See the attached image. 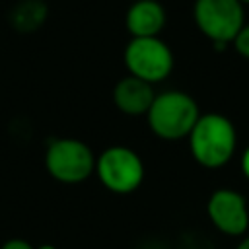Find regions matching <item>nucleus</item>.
Listing matches in <instances>:
<instances>
[{"instance_id":"1","label":"nucleus","mask_w":249,"mask_h":249,"mask_svg":"<svg viewBox=\"0 0 249 249\" xmlns=\"http://www.w3.org/2000/svg\"><path fill=\"white\" fill-rule=\"evenodd\" d=\"M187 140L191 156L198 165L218 169L233 158L237 148V130L222 113H200Z\"/></svg>"},{"instance_id":"2","label":"nucleus","mask_w":249,"mask_h":249,"mask_svg":"<svg viewBox=\"0 0 249 249\" xmlns=\"http://www.w3.org/2000/svg\"><path fill=\"white\" fill-rule=\"evenodd\" d=\"M200 117L198 103L181 89H165L156 93L146 113L150 130L161 140H183L191 134Z\"/></svg>"},{"instance_id":"3","label":"nucleus","mask_w":249,"mask_h":249,"mask_svg":"<svg viewBox=\"0 0 249 249\" xmlns=\"http://www.w3.org/2000/svg\"><path fill=\"white\" fill-rule=\"evenodd\" d=\"M193 21L216 49H226L245 23V6L239 0H195Z\"/></svg>"},{"instance_id":"4","label":"nucleus","mask_w":249,"mask_h":249,"mask_svg":"<svg viewBox=\"0 0 249 249\" xmlns=\"http://www.w3.org/2000/svg\"><path fill=\"white\" fill-rule=\"evenodd\" d=\"M91 148L78 138H54L45 152V167L53 179L64 185H76L95 173Z\"/></svg>"},{"instance_id":"5","label":"nucleus","mask_w":249,"mask_h":249,"mask_svg":"<svg viewBox=\"0 0 249 249\" xmlns=\"http://www.w3.org/2000/svg\"><path fill=\"white\" fill-rule=\"evenodd\" d=\"M123 60L130 76L152 86L163 82L175 66L171 47L160 37H130L124 47Z\"/></svg>"},{"instance_id":"6","label":"nucleus","mask_w":249,"mask_h":249,"mask_svg":"<svg viewBox=\"0 0 249 249\" xmlns=\"http://www.w3.org/2000/svg\"><path fill=\"white\" fill-rule=\"evenodd\" d=\"M95 175L115 195H130L144 181V161L128 146H109L95 158Z\"/></svg>"},{"instance_id":"7","label":"nucleus","mask_w":249,"mask_h":249,"mask_svg":"<svg viewBox=\"0 0 249 249\" xmlns=\"http://www.w3.org/2000/svg\"><path fill=\"white\" fill-rule=\"evenodd\" d=\"M206 214L212 226L224 235L243 237L249 230V204L239 191L216 189L206 202Z\"/></svg>"},{"instance_id":"8","label":"nucleus","mask_w":249,"mask_h":249,"mask_svg":"<svg viewBox=\"0 0 249 249\" xmlns=\"http://www.w3.org/2000/svg\"><path fill=\"white\" fill-rule=\"evenodd\" d=\"M167 21L160 0H134L124 14V27L130 37H160Z\"/></svg>"},{"instance_id":"9","label":"nucleus","mask_w":249,"mask_h":249,"mask_svg":"<svg viewBox=\"0 0 249 249\" xmlns=\"http://www.w3.org/2000/svg\"><path fill=\"white\" fill-rule=\"evenodd\" d=\"M156 97L154 86L136 78V76H124L121 78L113 88V103L115 107L128 117H140L146 115L152 107V101Z\"/></svg>"},{"instance_id":"10","label":"nucleus","mask_w":249,"mask_h":249,"mask_svg":"<svg viewBox=\"0 0 249 249\" xmlns=\"http://www.w3.org/2000/svg\"><path fill=\"white\" fill-rule=\"evenodd\" d=\"M47 12L49 10H47V4L43 0H23L14 8L10 19L18 31L31 33L45 23Z\"/></svg>"},{"instance_id":"11","label":"nucleus","mask_w":249,"mask_h":249,"mask_svg":"<svg viewBox=\"0 0 249 249\" xmlns=\"http://www.w3.org/2000/svg\"><path fill=\"white\" fill-rule=\"evenodd\" d=\"M231 45H233L235 53H237L241 58L249 60V21L243 23V27L239 29V33H237L235 39L231 41Z\"/></svg>"},{"instance_id":"12","label":"nucleus","mask_w":249,"mask_h":249,"mask_svg":"<svg viewBox=\"0 0 249 249\" xmlns=\"http://www.w3.org/2000/svg\"><path fill=\"white\" fill-rule=\"evenodd\" d=\"M0 249H35V247H33L29 241L21 239V237H12V239L4 241Z\"/></svg>"},{"instance_id":"13","label":"nucleus","mask_w":249,"mask_h":249,"mask_svg":"<svg viewBox=\"0 0 249 249\" xmlns=\"http://www.w3.org/2000/svg\"><path fill=\"white\" fill-rule=\"evenodd\" d=\"M239 167H241V173H243V177L249 181V146L243 150V154H241V160H239Z\"/></svg>"},{"instance_id":"14","label":"nucleus","mask_w":249,"mask_h":249,"mask_svg":"<svg viewBox=\"0 0 249 249\" xmlns=\"http://www.w3.org/2000/svg\"><path fill=\"white\" fill-rule=\"evenodd\" d=\"M235 249H249V233H245V235L241 237V241L237 243Z\"/></svg>"},{"instance_id":"15","label":"nucleus","mask_w":249,"mask_h":249,"mask_svg":"<svg viewBox=\"0 0 249 249\" xmlns=\"http://www.w3.org/2000/svg\"><path fill=\"white\" fill-rule=\"evenodd\" d=\"M35 249H56V247L51 245V243H43V245H39V247H35Z\"/></svg>"},{"instance_id":"16","label":"nucleus","mask_w":249,"mask_h":249,"mask_svg":"<svg viewBox=\"0 0 249 249\" xmlns=\"http://www.w3.org/2000/svg\"><path fill=\"white\" fill-rule=\"evenodd\" d=\"M239 2H241L243 6H245V4H249V0H239Z\"/></svg>"}]
</instances>
